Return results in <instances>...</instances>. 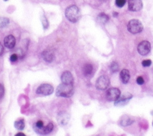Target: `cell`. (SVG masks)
I'll list each match as a JSON object with an SVG mask.
<instances>
[{"mask_svg": "<svg viewBox=\"0 0 153 136\" xmlns=\"http://www.w3.org/2000/svg\"><path fill=\"white\" fill-rule=\"evenodd\" d=\"M14 126L18 130H20V131L23 130L25 127V120L23 119H20L16 121L14 123Z\"/></svg>", "mask_w": 153, "mask_h": 136, "instance_id": "cell-18", "label": "cell"}, {"mask_svg": "<svg viewBox=\"0 0 153 136\" xmlns=\"http://www.w3.org/2000/svg\"><path fill=\"white\" fill-rule=\"evenodd\" d=\"M16 44V39L12 35H9L5 37L4 40V45L7 49H13Z\"/></svg>", "mask_w": 153, "mask_h": 136, "instance_id": "cell-10", "label": "cell"}, {"mask_svg": "<svg viewBox=\"0 0 153 136\" xmlns=\"http://www.w3.org/2000/svg\"><path fill=\"white\" fill-rule=\"evenodd\" d=\"M74 85H67L62 83L56 89V95L59 97L69 98L74 94Z\"/></svg>", "mask_w": 153, "mask_h": 136, "instance_id": "cell-1", "label": "cell"}, {"mask_svg": "<svg viewBox=\"0 0 153 136\" xmlns=\"http://www.w3.org/2000/svg\"><path fill=\"white\" fill-rule=\"evenodd\" d=\"M9 23V19L7 18H0V28L6 27Z\"/></svg>", "mask_w": 153, "mask_h": 136, "instance_id": "cell-20", "label": "cell"}, {"mask_svg": "<svg viewBox=\"0 0 153 136\" xmlns=\"http://www.w3.org/2000/svg\"><path fill=\"white\" fill-rule=\"evenodd\" d=\"M93 66L91 64L87 63L84 65L83 68V72L86 77H89L92 74L93 72Z\"/></svg>", "mask_w": 153, "mask_h": 136, "instance_id": "cell-16", "label": "cell"}, {"mask_svg": "<svg viewBox=\"0 0 153 136\" xmlns=\"http://www.w3.org/2000/svg\"><path fill=\"white\" fill-rule=\"evenodd\" d=\"M97 20L100 23L105 24L109 20V16L106 14H105L104 13H100L98 15V16H97Z\"/></svg>", "mask_w": 153, "mask_h": 136, "instance_id": "cell-17", "label": "cell"}, {"mask_svg": "<svg viewBox=\"0 0 153 136\" xmlns=\"http://www.w3.org/2000/svg\"><path fill=\"white\" fill-rule=\"evenodd\" d=\"M109 80L106 75L99 77L95 82V87L99 90L103 91L106 89L109 85Z\"/></svg>", "mask_w": 153, "mask_h": 136, "instance_id": "cell-6", "label": "cell"}, {"mask_svg": "<svg viewBox=\"0 0 153 136\" xmlns=\"http://www.w3.org/2000/svg\"><path fill=\"white\" fill-rule=\"evenodd\" d=\"M143 7L142 0H128V9L132 12H137Z\"/></svg>", "mask_w": 153, "mask_h": 136, "instance_id": "cell-7", "label": "cell"}, {"mask_svg": "<svg viewBox=\"0 0 153 136\" xmlns=\"http://www.w3.org/2000/svg\"><path fill=\"white\" fill-rule=\"evenodd\" d=\"M120 77L122 82L124 84H126L130 79V74L128 70L123 69L120 73Z\"/></svg>", "mask_w": 153, "mask_h": 136, "instance_id": "cell-15", "label": "cell"}, {"mask_svg": "<svg viewBox=\"0 0 153 136\" xmlns=\"http://www.w3.org/2000/svg\"><path fill=\"white\" fill-rule=\"evenodd\" d=\"M53 87L48 83H44L38 87L36 93L38 95L47 96L52 94L53 92Z\"/></svg>", "mask_w": 153, "mask_h": 136, "instance_id": "cell-5", "label": "cell"}, {"mask_svg": "<svg viewBox=\"0 0 153 136\" xmlns=\"http://www.w3.org/2000/svg\"><path fill=\"white\" fill-rule=\"evenodd\" d=\"M4 94V88L3 85L0 83V99L2 98Z\"/></svg>", "mask_w": 153, "mask_h": 136, "instance_id": "cell-28", "label": "cell"}, {"mask_svg": "<svg viewBox=\"0 0 153 136\" xmlns=\"http://www.w3.org/2000/svg\"><path fill=\"white\" fill-rule=\"evenodd\" d=\"M132 95L130 94H126L122 97H120V98L115 102V105L116 106H122L124 105L125 103H128V101L132 98Z\"/></svg>", "mask_w": 153, "mask_h": 136, "instance_id": "cell-11", "label": "cell"}, {"mask_svg": "<svg viewBox=\"0 0 153 136\" xmlns=\"http://www.w3.org/2000/svg\"><path fill=\"white\" fill-rule=\"evenodd\" d=\"M42 22L43 27L45 29H47L48 27V26H49V23H48V21L45 15H43L42 17Z\"/></svg>", "mask_w": 153, "mask_h": 136, "instance_id": "cell-23", "label": "cell"}, {"mask_svg": "<svg viewBox=\"0 0 153 136\" xmlns=\"http://www.w3.org/2000/svg\"><path fill=\"white\" fill-rule=\"evenodd\" d=\"M121 92L119 89L112 88L109 89L106 93V97L108 100L111 102H116L120 97Z\"/></svg>", "mask_w": 153, "mask_h": 136, "instance_id": "cell-4", "label": "cell"}, {"mask_svg": "<svg viewBox=\"0 0 153 136\" xmlns=\"http://www.w3.org/2000/svg\"><path fill=\"white\" fill-rule=\"evenodd\" d=\"M4 1H8V0H4Z\"/></svg>", "mask_w": 153, "mask_h": 136, "instance_id": "cell-31", "label": "cell"}, {"mask_svg": "<svg viewBox=\"0 0 153 136\" xmlns=\"http://www.w3.org/2000/svg\"><path fill=\"white\" fill-rule=\"evenodd\" d=\"M127 27L128 31L132 34L139 33L141 32L143 29L142 23L138 19H131V21H129Z\"/></svg>", "mask_w": 153, "mask_h": 136, "instance_id": "cell-3", "label": "cell"}, {"mask_svg": "<svg viewBox=\"0 0 153 136\" xmlns=\"http://www.w3.org/2000/svg\"><path fill=\"white\" fill-rule=\"evenodd\" d=\"M65 16L72 23H76L80 18V12L79 7L75 5H72L66 8Z\"/></svg>", "mask_w": 153, "mask_h": 136, "instance_id": "cell-2", "label": "cell"}, {"mask_svg": "<svg viewBox=\"0 0 153 136\" xmlns=\"http://www.w3.org/2000/svg\"><path fill=\"white\" fill-rule=\"evenodd\" d=\"M42 57L43 58V60L48 63H51L54 59V55L53 52L49 50H46L43 51L42 54Z\"/></svg>", "mask_w": 153, "mask_h": 136, "instance_id": "cell-13", "label": "cell"}, {"mask_svg": "<svg viewBox=\"0 0 153 136\" xmlns=\"http://www.w3.org/2000/svg\"><path fill=\"white\" fill-rule=\"evenodd\" d=\"M10 60L12 63H14L16 62L18 60V55L15 54H12L10 57Z\"/></svg>", "mask_w": 153, "mask_h": 136, "instance_id": "cell-26", "label": "cell"}, {"mask_svg": "<svg viewBox=\"0 0 153 136\" xmlns=\"http://www.w3.org/2000/svg\"><path fill=\"white\" fill-rule=\"evenodd\" d=\"M126 3V0H116V5L118 7H122Z\"/></svg>", "mask_w": 153, "mask_h": 136, "instance_id": "cell-24", "label": "cell"}, {"mask_svg": "<svg viewBox=\"0 0 153 136\" xmlns=\"http://www.w3.org/2000/svg\"><path fill=\"white\" fill-rule=\"evenodd\" d=\"M152 125H153V123H152Z\"/></svg>", "mask_w": 153, "mask_h": 136, "instance_id": "cell-32", "label": "cell"}, {"mask_svg": "<svg viewBox=\"0 0 153 136\" xmlns=\"http://www.w3.org/2000/svg\"><path fill=\"white\" fill-rule=\"evenodd\" d=\"M151 51V44L148 41L142 42L137 47V51L141 55H146Z\"/></svg>", "mask_w": 153, "mask_h": 136, "instance_id": "cell-8", "label": "cell"}, {"mask_svg": "<svg viewBox=\"0 0 153 136\" xmlns=\"http://www.w3.org/2000/svg\"><path fill=\"white\" fill-rule=\"evenodd\" d=\"M57 120H58V122L60 125H66L69 120V115L66 112H60L58 115Z\"/></svg>", "mask_w": 153, "mask_h": 136, "instance_id": "cell-12", "label": "cell"}, {"mask_svg": "<svg viewBox=\"0 0 153 136\" xmlns=\"http://www.w3.org/2000/svg\"><path fill=\"white\" fill-rule=\"evenodd\" d=\"M119 65L116 62H112L110 65V70L112 73H115L119 71Z\"/></svg>", "mask_w": 153, "mask_h": 136, "instance_id": "cell-21", "label": "cell"}, {"mask_svg": "<svg viewBox=\"0 0 153 136\" xmlns=\"http://www.w3.org/2000/svg\"><path fill=\"white\" fill-rule=\"evenodd\" d=\"M54 126L52 123H49L46 126H45L42 129L38 131L36 133L40 135H46L51 133L53 129Z\"/></svg>", "mask_w": 153, "mask_h": 136, "instance_id": "cell-14", "label": "cell"}, {"mask_svg": "<svg viewBox=\"0 0 153 136\" xmlns=\"http://www.w3.org/2000/svg\"><path fill=\"white\" fill-rule=\"evenodd\" d=\"M61 80L63 83L67 85H74V77L71 72L66 71H65L62 76Z\"/></svg>", "mask_w": 153, "mask_h": 136, "instance_id": "cell-9", "label": "cell"}, {"mask_svg": "<svg viewBox=\"0 0 153 136\" xmlns=\"http://www.w3.org/2000/svg\"><path fill=\"white\" fill-rule=\"evenodd\" d=\"M3 51H4V48H3V45L0 43V56H1L3 53Z\"/></svg>", "mask_w": 153, "mask_h": 136, "instance_id": "cell-29", "label": "cell"}, {"mask_svg": "<svg viewBox=\"0 0 153 136\" xmlns=\"http://www.w3.org/2000/svg\"><path fill=\"white\" fill-rule=\"evenodd\" d=\"M15 136H26V135L23 132H18Z\"/></svg>", "mask_w": 153, "mask_h": 136, "instance_id": "cell-30", "label": "cell"}, {"mask_svg": "<svg viewBox=\"0 0 153 136\" xmlns=\"http://www.w3.org/2000/svg\"><path fill=\"white\" fill-rule=\"evenodd\" d=\"M142 63L143 67H149L151 66L152 62L150 60H143Z\"/></svg>", "mask_w": 153, "mask_h": 136, "instance_id": "cell-25", "label": "cell"}, {"mask_svg": "<svg viewBox=\"0 0 153 136\" xmlns=\"http://www.w3.org/2000/svg\"><path fill=\"white\" fill-rule=\"evenodd\" d=\"M137 83L138 85H143L144 83H145V81L143 80V79L142 78V77H138L137 78Z\"/></svg>", "mask_w": 153, "mask_h": 136, "instance_id": "cell-27", "label": "cell"}, {"mask_svg": "<svg viewBox=\"0 0 153 136\" xmlns=\"http://www.w3.org/2000/svg\"><path fill=\"white\" fill-rule=\"evenodd\" d=\"M44 126H45V125H44L43 122L42 120H38L36 123H34V125L33 126V128L35 130V131L36 132H37L38 131L42 129Z\"/></svg>", "mask_w": 153, "mask_h": 136, "instance_id": "cell-19", "label": "cell"}, {"mask_svg": "<svg viewBox=\"0 0 153 136\" xmlns=\"http://www.w3.org/2000/svg\"><path fill=\"white\" fill-rule=\"evenodd\" d=\"M132 122H133L132 120H131V119H129V118H123L120 122L121 125L123 126H126L130 125Z\"/></svg>", "mask_w": 153, "mask_h": 136, "instance_id": "cell-22", "label": "cell"}]
</instances>
